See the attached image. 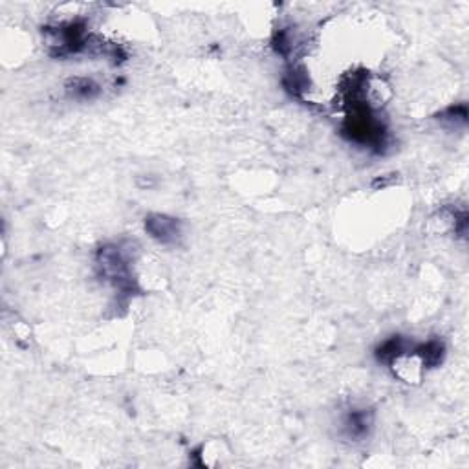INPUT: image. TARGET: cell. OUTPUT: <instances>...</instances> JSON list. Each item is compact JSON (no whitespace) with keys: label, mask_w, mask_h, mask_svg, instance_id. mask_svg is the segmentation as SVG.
Here are the masks:
<instances>
[{"label":"cell","mask_w":469,"mask_h":469,"mask_svg":"<svg viewBox=\"0 0 469 469\" xmlns=\"http://www.w3.org/2000/svg\"><path fill=\"white\" fill-rule=\"evenodd\" d=\"M145 230L152 239L162 244H172L180 239V222L167 214H149L145 219Z\"/></svg>","instance_id":"6da1fadb"},{"label":"cell","mask_w":469,"mask_h":469,"mask_svg":"<svg viewBox=\"0 0 469 469\" xmlns=\"http://www.w3.org/2000/svg\"><path fill=\"white\" fill-rule=\"evenodd\" d=\"M412 352L416 354V358L420 360L422 367H438L442 363L443 356H445V347H443L442 341L438 339H431L427 343L418 344L412 349Z\"/></svg>","instance_id":"7a4b0ae2"},{"label":"cell","mask_w":469,"mask_h":469,"mask_svg":"<svg viewBox=\"0 0 469 469\" xmlns=\"http://www.w3.org/2000/svg\"><path fill=\"white\" fill-rule=\"evenodd\" d=\"M409 341H407L405 338H402V335H392V338H389L383 344H380L378 347V350H376V358L380 361H383V363H389L391 365L392 361L398 360L400 356H403L405 352H409Z\"/></svg>","instance_id":"3957f363"},{"label":"cell","mask_w":469,"mask_h":469,"mask_svg":"<svg viewBox=\"0 0 469 469\" xmlns=\"http://www.w3.org/2000/svg\"><path fill=\"white\" fill-rule=\"evenodd\" d=\"M68 94L75 98V100H92L100 92V86L92 81V79L77 77L72 79L70 83L66 84Z\"/></svg>","instance_id":"277c9868"},{"label":"cell","mask_w":469,"mask_h":469,"mask_svg":"<svg viewBox=\"0 0 469 469\" xmlns=\"http://www.w3.org/2000/svg\"><path fill=\"white\" fill-rule=\"evenodd\" d=\"M347 431H349L350 436L360 438L363 434H367V431L372 425V416H370L369 411H352L347 418Z\"/></svg>","instance_id":"5b68a950"},{"label":"cell","mask_w":469,"mask_h":469,"mask_svg":"<svg viewBox=\"0 0 469 469\" xmlns=\"http://www.w3.org/2000/svg\"><path fill=\"white\" fill-rule=\"evenodd\" d=\"M442 120H449L464 125L466 121H468V109H466V104H457V107H451L445 112H442Z\"/></svg>","instance_id":"8992f818"}]
</instances>
